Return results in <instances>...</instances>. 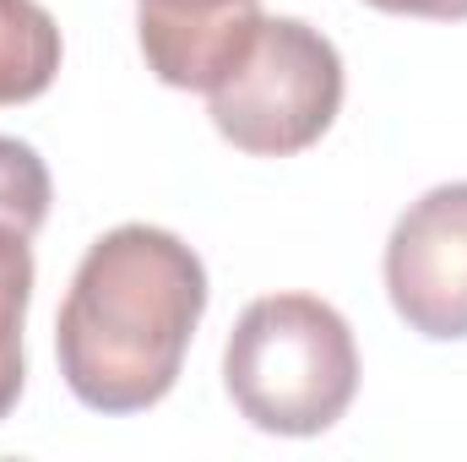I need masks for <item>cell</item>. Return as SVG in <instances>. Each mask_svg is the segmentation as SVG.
<instances>
[{
  "instance_id": "obj_5",
  "label": "cell",
  "mask_w": 467,
  "mask_h": 462,
  "mask_svg": "<svg viewBox=\"0 0 467 462\" xmlns=\"http://www.w3.org/2000/svg\"><path fill=\"white\" fill-rule=\"evenodd\" d=\"M261 27V0H136L141 55L158 82L207 93Z\"/></svg>"
},
{
  "instance_id": "obj_4",
  "label": "cell",
  "mask_w": 467,
  "mask_h": 462,
  "mask_svg": "<svg viewBox=\"0 0 467 462\" xmlns=\"http://www.w3.org/2000/svg\"><path fill=\"white\" fill-rule=\"evenodd\" d=\"M386 294L435 343L467 338V180L424 191L386 239Z\"/></svg>"
},
{
  "instance_id": "obj_9",
  "label": "cell",
  "mask_w": 467,
  "mask_h": 462,
  "mask_svg": "<svg viewBox=\"0 0 467 462\" xmlns=\"http://www.w3.org/2000/svg\"><path fill=\"white\" fill-rule=\"evenodd\" d=\"M391 16H430V22H467V0H364Z\"/></svg>"
},
{
  "instance_id": "obj_7",
  "label": "cell",
  "mask_w": 467,
  "mask_h": 462,
  "mask_svg": "<svg viewBox=\"0 0 467 462\" xmlns=\"http://www.w3.org/2000/svg\"><path fill=\"white\" fill-rule=\"evenodd\" d=\"M33 234L0 218V419L22 397V321L33 299Z\"/></svg>"
},
{
  "instance_id": "obj_3",
  "label": "cell",
  "mask_w": 467,
  "mask_h": 462,
  "mask_svg": "<svg viewBox=\"0 0 467 462\" xmlns=\"http://www.w3.org/2000/svg\"><path fill=\"white\" fill-rule=\"evenodd\" d=\"M213 125L250 158L316 147L343 110V55L299 16H261L244 55L207 88Z\"/></svg>"
},
{
  "instance_id": "obj_8",
  "label": "cell",
  "mask_w": 467,
  "mask_h": 462,
  "mask_svg": "<svg viewBox=\"0 0 467 462\" xmlns=\"http://www.w3.org/2000/svg\"><path fill=\"white\" fill-rule=\"evenodd\" d=\"M0 218L22 234H38L49 218V169L16 136H0Z\"/></svg>"
},
{
  "instance_id": "obj_2",
  "label": "cell",
  "mask_w": 467,
  "mask_h": 462,
  "mask_svg": "<svg viewBox=\"0 0 467 462\" xmlns=\"http://www.w3.org/2000/svg\"><path fill=\"white\" fill-rule=\"evenodd\" d=\"M234 408L266 436H321L358 392L353 327L316 294H266L244 305L223 348Z\"/></svg>"
},
{
  "instance_id": "obj_6",
  "label": "cell",
  "mask_w": 467,
  "mask_h": 462,
  "mask_svg": "<svg viewBox=\"0 0 467 462\" xmlns=\"http://www.w3.org/2000/svg\"><path fill=\"white\" fill-rule=\"evenodd\" d=\"M60 77V27L38 0H0V110L49 93Z\"/></svg>"
},
{
  "instance_id": "obj_1",
  "label": "cell",
  "mask_w": 467,
  "mask_h": 462,
  "mask_svg": "<svg viewBox=\"0 0 467 462\" xmlns=\"http://www.w3.org/2000/svg\"><path fill=\"white\" fill-rule=\"evenodd\" d=\"M207 310V267L169 229L119 224L88 245L55 321L71 397L93 414H141L180 381Z\"/></svg>"
}]
</instances>
